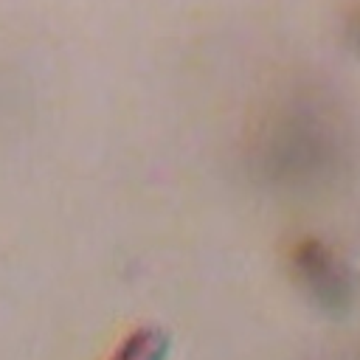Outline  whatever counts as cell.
<instances>
[{"label":"cell","instance_id":"cell-1","mask_svg":"<svg viewBox=\"0 0 360 360\" xmlns=\"http://www.w3.org/2000/svg\"><path fill=\"white\" fill-rule=\"evenodd\" d=\"M169 335L163 329H141L118 349L112 360H166Z\"/></svg>","mask_w":360,"mask_h":360}]
</instances>
